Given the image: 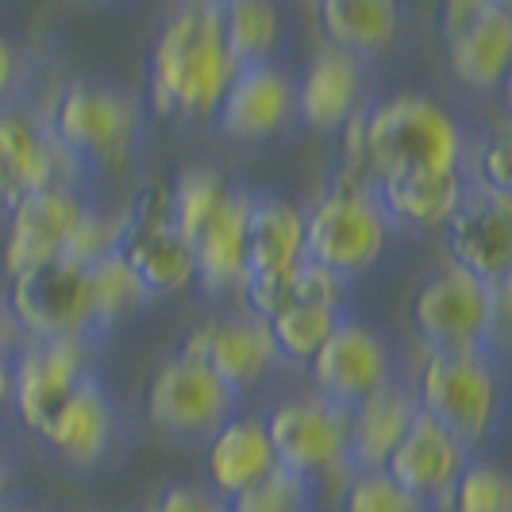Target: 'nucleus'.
<instances>
[{
	"instance_id": "obj_23",
	"label": "nucleus",
	"mask_w": 512,
	"mask_h": 512,
	"mask_svg": "<svg viewBox=\"0 0 512 512\" xmlns=\"http://www.w3.org/2000/svg\"><path fill=\"white\" fill-rule=\"evenodd\" d=\"M412 416H416V397L409 389L389 382L385 389L370 393L351 409L347 420V462L355 470H382L393 447L409 432Z\"/></svg>"
},
{
	"instance_id": "obj_38",
	"label": "nucleus",
	"mask_w": 512,
	"mask_h": 512,
	"mask_svg": "<svg viewBox=\"0 0 512 512\" xmlns=\"http://www.w3.org/2000/svg\"><path fill=\"white\" fill-rule=\"evenodd\" d=\"M339 135H343V154H347V170H351V174H362V178H366V108L351 112V116L343 120ZM366 181H370V178H366Z\"/></svg>"
},
{
	"instance_id": "obj_2",
	"label": "nucleus",
	"mask_w": 512,
	"mask_h": 512,
	"mask_svg": "<svg viewBox=\"0 0 512 512\" xmlns=\"http://www.w3.org/2000/svg\"><path fill=\"white\" fill-rule=\"evenodd\" d=\"M436 170H462V128L443 104L397 93L366 108V178L378 185Z\"/></svg>"
},
{
	"instance_id": "obj_10",
	"label": "nucleus",
	"mask_w": 512,
	"mask_h": 512,
	"mask_svg": "<svg viewBox=\"0 0 512 512\" xmlns=\"http://www.w3.org/2000/svg\"><path fill=\"white\" fill-rule=\"evenodd\" d=\"M147 416L154 428L174 436H212L235 416V389L193 359H166L147 389Z\"/></svg>"
},
{
	"instance_id": "obj_13",
	"label": "nucleus",
	"mask_w": 512,
	"mask_h": 512,
	"mask_svg": "<svg viewBox=\"0 0 512 512\" xmlns=\"http://www.w3.org/2000/svg\"><path fill=\"white\" fill-rule=\"evenodd\" d=\"M308 370L316 382V397L355 409L370 393L389 385V351L374 328L339 320L324 347L308 359Z\"/></svg>"
},
{
	"instance_id": "obj_16",
	"label": "nucleus",
	"mask_w": 512,
	"mask_h": 512,
	"mask_svg": "<svg viewBox=\"0 0 512 512\" xmlns=\"http://www.w3.org/2000/svg\"><path fill=\"white\" fill-rule=\"evenodd\" d=\"M181 359L208 366L228 389L239 393L258 382L278 355H274L266 324L243 312V316H212L205 324H197L181 347Z\"/></svg>"
},
{
	"instance_id": "obj_4",
	"label": "nucleus",
	"mask_w": 512,
	"mask_h": 512,
	"mask_svg": "<svg viewBox=\"0 0 512 512\" xmlns=\"http://www.w3.org/2000/svg\"><path fill=\"white\" fill-rule=\"evenodd\" d=\"M416 409L462 447L482 443L501 409V378L493 359L486 351H428L416 378Z\"/></svg>"
},
{
	"instance_id": "obj_21",
	"label": "nucleus",
	"mask_w": 512,
	"mask_h": 512,
	"mask_svg": "<svg viewBox=\"0 0 512 512\" xmlns=\"http://www.w3.org/2000/svg\"><path fill=\"white\" fill-rule=\"evenodd\" d=\"M278 466L262 416H228L208 443V482L216 497H235Z\"/></svg>"
},
{
	"instance_id": "obj_32",
	"label": "nucleus",
	"mask_w": 512,
	"mask_h": 512,
	"mask_svg": "<svg viewBox=\"0 0 512 512\" xmlns=\"http://www.w3.org/2000/svg\"><path fill=\"white\" fill-rule=\"evenodd\" d=\"M447 493L455 512H512L509 474L493 462H466Z\"/></svg>"
},
{
	"instance_id": "obj_26",
	"label": "nucleus",
	"mask_w": 512,
	"mask_h": 512,
	"mask_svg": "<svg viewBox=\"0 0 512 512\" xmlns=\"http://www.w3.org/2000/svg\"><path fill=\"white\" fill-rule=\"evenodd\" d=\"M385 216L412 224V228H443L466 201L462 170H436V174H409L370 185Z\"/></svg>"
},
{
	"instance_id": "obj_30",
	"label": "nucleus",
	"mask_w": 512,
	"mask_h": 512,
	"mask_svg": "<svg viewBox=\"0 0 512 512\" xmlns=\"http://www.w3.org/2000/svg\"><path fill=\"white\" fill-rule=\"evenodd\" d=\"M339 305H316V301H305V305H293L270 316L266 320V332H270V343H274V355H282L289 362H308L324 339L335 332L339 324Z\"/></svg>"
},
{
	"instance_id": "obj_29",
	"label": "nucleus",
	"mask_w": 512,
	"mask_h": 512,
	"mask_svg": "<svg viewBox=\"0 0 512 512\" xmlns=\"http://www.w3.org/2000/svg\"><path fill=\"white\" fill-rule=\"evenodd\" d=\"M220 39L235 58V66H258L282 43V12L266 0H224Z\"/></svg>"
},
{
	"instance_id": "obj_39",
	"label": "nucleus",
	"mask_w": 512,
	"mask_h": 512,
	"mask_svg": "<svg viewBox=\"0 0 512 512\" xmlns=\"http://www.w3.org/2000/svg\"><path fill=\"white\" fill-rule=\"evenodd\" d=\"M12 81H16V51H12L8 39H0V101L8 97Z\"/></svg>"
},
{
	"instance_id": "obj_6",
	"label": "nucleus",
	"mask_w": 512,
	"mask_h": 512,
	"mask_svg": "<svg viewBox=\"0 0 512 512\" xmlns=\"http://www.w3.org/2000/svg\"><path fill=\"white\" fill-rule=\"evenodd\" d=\"M505 285H486L459 266H439L412 297V328L428 351H486L505 316Z\"/></svg>"
},
{
	"instance_id": "obj_37",
	"label": "nucleus",
	"mask_w": 512,
	"mask_h": 512,
	"mask_svg": "<svg viewBox=\"0 0 512 512\" xmlns=\"http://www.w3.org/2000/svg\"><path fill=\"white\" fill-rule=\"evenodd\" d=\"M509 128L501 124V128H493L482 139V162H478V174L486 181V193L493 197H509Z\"/></svg>"
},
{
	"instance_id": "obj_20",
	"label": "nucleus",
	"mask_w": 512,
	"mask_h": 512,
	"mask_svg": "<svg viewBox=\"0 0 512 512\" xmlns=\"http://www.w3.org/2000/svg\"><path fill=\"white\" fill-rule=\"evenodd\" d=\"M362 62L339 47H320L308 62L301 85L293 89V108L308 128L339 131L351 112L362 108Z\"/></svg>"
},
{
	"instance_id": "obj_14",
	"label": "nucleus",
	"mask_w": 512,
	"mask_h": 512,
	"mask_svg": "<svg viewBox=\"0 0 512 512\" xmlns=\"http://www.w3.org/2000/svg\"><path fill=\"white\" fill-rule=\"evenodd\" d=\"M451 266L486 285H505L512 270V201L493 193H466L459 212L443 224Z\"/></svg>"
},
{
	"instance_id": "obj_22",
	"label": "nucleus",
	"mask_w": 512,
	"mask_h": 512,
	"mask_svg": "<svg viewBox=\"0 0 512 512\" xmlns=\"http://www.w3.org/2000/svg\"><path fill=\"white\" fill-rule=\"evenodd\" d=\"M39 439L77 470H89L104 459V451L112 443V405H108L101 382L93 374L77 385L74 397L62 409L54 412V420L43 428Z\"/></svg>"
},
{
	"instance_id": "obj_12",
	"label": "nucleus",
	"mask_w": 512,
	"mask_h": 512,
	"mask_svg": "<svg viewBox=\"0 0 512 512\" xmlns=\"http://www.w3.org/2000/svg\"><path fill=\"white\" fill-rule=\"evenodd\" d=\"M89 378L85 339H31L12 359V405L27 432L43 436L74 389Z\"/></svg>"
},
{
	"instance_id": "obj_15",
	"label": "nucleus",
	"mask_w": 512,
	"mask_h": 512,
	"mask_svg": "<svg viewBox=\"0 0 512 512\" xmlns=\"http://www.w3.org/2000/svg\"><path fill=\"white\" fill-rule=\"evenodd\" d=\"M81 212H85V201L77 197V189H62V185L39 189L8 208V239H4L8 278L66 255Z\"/></svg>"
},
{
	"instance_id": "obj_34",
	"label": "nucleus",
	"mask_w": 512,
	"mask_h": 512,
	"mask_svg": "<svg viewBox=\"0 0 512 512\" xmlns=\"http://www.w3.org/2000/svg\"><path fill=\"white\" fill-rule=\"evenodd\" d=\"M308 478L274 466L262 482L247 486L243 493L228 497V512H308Z\"/></svg>"
},
{
	"instance_id": "obj_18",
	"label": "nucleus",
	"mask_w": 512,
	"mask_h": 512,
	"mask_svg": "<svg viewBox=\"0 0 512 512\" xmlns=\"http://www.w3.org/2000/svg\"><path fill=\"white\" fill-rule=\"evenodd\" d=\"M466 447L451 432H443L432 416L416 409L409 432L401 436V443L393 447V455L385 459L382 474L389 482L412 493V497H436L455 486V478L466 466Z\"/></svg>"
},
{
	"instance_id": "obj_24",
	"label": "nucleus",
	"mask_w": 512,
	"mask_h": 512,
	"mask_svg": "<svg viewBox=\"0 0 512 512\" xmlns=\"http://www.w3.org/2000/svg\"><path fill=\"white\" fill-rule=\"evenodd\" d=\"M247 208H251V197L235 189L212 212L205 228L189 239L197 282L205 289H231L247 282Z\"/></svg>"
},
{
	"instance_id": "obj_40",
	"label": "nucleus",
	"mask_w": 512,
	"mask_h": 512,
	"mask_svg": "<svg viewBox=\"0 0 512 512\" xmlns=\"http://www.w3.org/2000/svg\"><path fill=\"white\" fill-rule=\"evenodd\" d=\"M16 343H20V328H16V320H12L8 305L0 301V355H8Z\"/></svg>"
},
{
	"instance_id": "obj_31",
	"label": "nucleus",
	"mask_w": 512,
	"mask_h": 512,
	"mask_svg": "<svg viewBox=\"0 0 512 512\" xmlns=\"http://www.w3.org/2000/svg\"><path fill=\"white\" fill-rule=\"evenodd\" d=\"M231 193H235V185H231L220 170H212V166H189V170L170 185V197H174V228H178L181 239L189 243V239L212 220V212L228 201Z\"/></svg>"
},
{
	"instance_id": "obj_25",
	"label": "nucleus",
	"mask_w": 512,
	"mask_h": 512,
	"mask_svg": "<svg viewBox=\"0 0 512 512\" xmlns=\"http://www.w3.org/2000/svg\"><path fill=\"white\" fill-rule=\"evenodd\" d=\"M305 262V212L282 197H251L247 208V278L285 274Z\"/></svg>"
},
{
	"instance_id": "obj_42",
	"label": "nucleus",
	"mask_w": 512,
	"mask_h": 512,
	"mask_svg": "<svg viewBox=\"0 0 512 512\" xmlns=\"http://www.w3.org/2000/svg\"><path fill=\"white\" fill-rule=\"evenodd\" d=\"M4 482H8V459H4V447H0V493H4Z\"/></svg>"
},
{
	"instance_id": "obj_36",
	"label": "nucleus",
	"mask_w": 512,
	"mask_h": 512,
	"mask_svg": "<svg viewBox=\"0 0 512 512\" xmlns=\"http://www.w3.org/2000/svg\"><path fill=\"white\" fill-rule=\"evenodd\" d=\"M143 512H228V505H224V497H216L212 489L178 482V486L158 489Z\"/></svg>"
},
{
	"instance_id": "obj_19",
	"label": "nucleus",
	"mask_w": 512,
	"mask_h": 512,
	"mask_svg": "<svg viewBox=\"0 0 512 512\" xmlns=\"http://www.w3.org/2000/svg\"><path fill=\"white\" fill-rule=\"evenodd\" d=\"M293 116V81L270 66H239L216 104V124L231 139H266Z\"/></svg>"
},
{
	"instance_id": "obj_43",
	"label": "nucleus",
	"mask_w": 512,
	"mask_h": 512,
	"mask_svg": "<svg viewBox=\"0 0 512 512\" xmlns=\"http://www.w3.org/2000/svg\"><path fill=\"white\" fill-rule=\"evenodd\" d=\"M0 512H35V509H0Z\"/></svg>"
},
{
	"instance_id": "obj_9",
	"label": "nucleus",
	"mask_w": 512,
	"mask_h": 512,
	"mask_svg": "<svg viewBox=\"0 0 512 512\" xmlns=\"http://www.w3.org/2000/svg\"><path fill=\"white\" fill-rule=\"evenodd\" d=\"M81 162L66 151L51 128L20 108L0 104V205L12 208L39 189H74Z\"/></svg>"
},
{
	"instance_id": "obj_41",
	"label": "nucleus",
	"mask_w": 512,
	"mask_h": 512,
	"mask_svg": "<svg viewBox=\"0 0 512 512\" xmlns=\"http://www.w3.org/2000/svg\"><path fill=\"white\" fill-rule=\"evenodd\" d=\"M12 405V355H0V412Z\"/></svg>"
},
{
	"instance_id": "obj_17",
	"label": "nucleus",
	"mask_w": 512,
	"mask_h": 512,
	"mask_svg": "<svg viewBox=\"0 0 512 512\" xmlns=\"http://www.w3.org/2000/svg\"><path fill=\"white\" fill-rule=\"evenodd\" d=\"M116 258L135 274L143 293H178L197 282V262L174 220H116Z\"/></svg>"
},
{
	"instance_id": "obj_5",
	"label": "nucleus",
	"mask_w": 512,
	"mask_h": 512,
	"mask_svg": "<svg viewBox=\"0 0 512 512\" xmlns=\"http://www.w3.org/2000/svg\"><path fill=\"white\" fill-rule=\"evenodd\" d=\"M51 135L74 154L85 166H104V170H120L131 158L139 143V101L112 89L101 81H70L58 97H54Z\"/></svg>"
},
{
	"instance_id": "obj_7",
	"label": "nucleus",
	"mask_w": 512,
	"mask_h": 512,
	"mask_svg": "<svg viewBox=\"0 0 512 512\" xmlns=\"http://www.w3.org/2000/svg\"><path fill=\"white\" fill-rule=\"evenodd\" d=\"M8 312L31 339H85L97 328V297L89 266L51 258L16 274L8 285Z\"/></svg>"
},
{
	"instance_id": "obj_11",
	"label": "nucleus",
	"mask_w": 512,
	"mask_h": 512,
	"mask_svg": "<svg viewBox=\"0 0 512 512\" xmlns=\"http://www.w3.org/2000/svg\"><path fill=\"white\" fill-rule=\"evenodd\" d=\"M347 420L351 409L332 405L324 397H301L285 401L266 416V436L274 447L278 466L316 478L347 462Z\"/></svg>"
},
{
	"instance_id": "obj_28",
	"label": "nucleus",
	"mask_w": 512,
	"mask_h": 512,
	"mask_svg": "<svg viewBox=\"0 0 512 512\" xmlns=\"http://www.w3.org/2000/svg\"><path fill=\"white\" fill-rule=\"evenodd\" d=\"M320 24L328 35V47L362 58L393 43L397 4L393 0H324Z\"/></svg>"
},
{
	"instance_id": "obj_27",
	"label": "nucleus",
	"mask_w": 512,
	"mask_h": 512,
	"mask_svg": "<svg viewBox=\"0 0 512 512\" xmlns=\"http://www.w3.org/2000/svg\"><path fill=\"white\" fill-rule=\"evenodd\" d=\"M243 289V301H247V316L255 320H270L285 308L305 305V301H316V305H339L343 297V278L316 266V262H301L285 274H258V278H247L239 285Z\"/></svg>"
},
{
	"instance_id": "obj_1",
	"label": "nucleus",
	"mask_w": 512,
	"mask_h": 512,
	"mask_svg": "<svg viewBox=\"0 0 512 512\" xmlns=\"http://www.w3.org/2000/svg\"><path fill=\"white\" fill-rule=\"evenodd\" d=\"M239 74L220 39V4H181L166 16L151 58V104L158 112L208 116Z\"/></svg>"
},
{
	"instance_id": "obj_3",
	"label": "nucleus",
	"mask_w": 512,
	"mask_h": 512,
	"mask_svg": "<svg viewBox=\"0 0 512 512\" xmlns=\"http://www.w3.org/2000/svg\"><path fill=\"white\" fill-rule=\"evenodd\" d=\"M385 235L389 216L370 181L351 170L305 212V258L339 278L370 270L385 251Z\"/></svg>"
},
{
	"instance_id": "obj_8",
	"label": "nucleus",
	"mask_w": 512,
	"mask_h": 512,
	"mask_svg": "<svg viewBox=\"0 0 512 512\" xmlns=\"http://www.w3.org/2000/svg\"><path fill=\"white\" fill-rule=\"evenodd\" d=\"M439 35L451 70L470 89H497L512 58V8L505 0H447L439 8Z\"/></svg>"
},
{
	"instance_id": "obj_35",
	"label": "nucleus",
	"mask_w": 512,
	"mask_h": 512,
	"mask_svg": "<svg viewBox=\"0 0 512 512\" xmlns=\"http://www.w3.org/2000/svg\"><path fill=\"white\" fill-rule=\"evenodd\" d=\"M339 512H428L420 497H412L397 482H389L382 470H355L343 482Z\"/></svg>"
},
{
	"instance_id": "obj_33",
	"label": "nucleus",
	"mask_w": 512,
	"mask_h": 512,
	"mask_svg": "<svg viewBox=\"0 0 512 512\" xmlns=\"http://www.w3.org/2000/svg\"><path fill=\"white\" fill-rule=\"evenodd\" d=\"M89 278H93V297H97V328L116 324L120 316H128L131 308H139L147 301L143 285L135 282V274L116 258V251L101 258V262H93Z\"/></svg>"
}]
</instances>
